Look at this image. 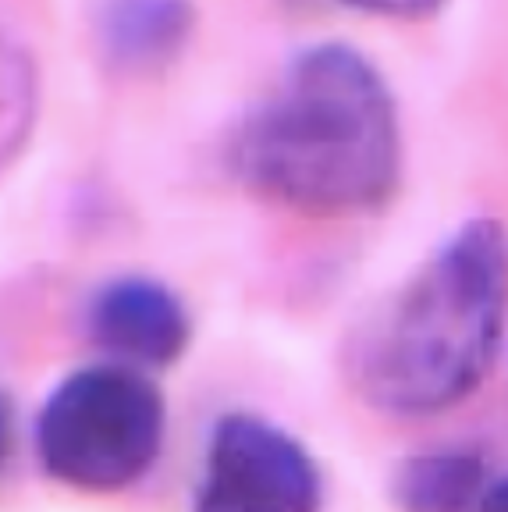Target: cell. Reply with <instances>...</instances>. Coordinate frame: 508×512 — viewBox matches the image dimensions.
<instances>
[{"mask_svg": "<svg viewBox=\"0 0 508 512\" xmlns=\"http://www.w3.org/2000/svg\"><path fill=\"white\" fill-rule=\"evenodd\" d=\"M89 335L111 360L160 370L182 360L192 342V317L157 278L125 274L100 285L86 310Z\"/></svg>", "mask_w": 508, "mask_h": 512, "instance_id": "obj_5", "label": "cell"}, {"mask_svg": "<svg viewBox=\"0 0 508 512\" xmlns=\"http://www.w3.org/2000/svg\"><path fill=\"white\" fill-rule=\"evenodd\" d=\"M345 8L363 11L374 18H395V22H423L434 18L448 0H342Z\"/></svg>", "mask_w": 508, "mask_h": 512, "instance_id": "obj_9", "label": "cell"}, {"mask_svg": "<svg viewBox=\"0 0 508 512\" xmlns=\"http://www.w3.org/2000/svg\"><path fill=\"white\" fill-rule=\"evenodd\" d=\"M36 64L0 11V171L8 168L36 121Z\"/></svg>", "mask_w": 508, "mask_h": 512, "instance_id": "obj_8", "label": "cell"}, {"mask_svg": "<svg viewBox=\"0 0 508 512\" xmlns=\"http://www.w3.org/2000/svg\"><path fill=\"white\" fill-rule=\"evenodd\" d=\"M167 406L143 367L107 360L57 381L36 416V456L75 491H121L160 456Z\"/></svg>", "mask_w": 508, "mask_h": 512, "instance_id": "obj_3", "label": "cell"}, {"mask_svg": "<svg viewBox=\"0 0 508 512\" xmlns=\"http://www.w3.org/2000/svg\"><path fill=\"white\" fill-rule=\"evenodd\" d=\"M324 498L317 459L285 427L256 413H224L214 424L196 488V509L306 512Z\"/></svg>", "mask_w": 508, "mask_h": 512, "instance_id": "obj_4", "label": "cell"}, {"mask_svg": "<svg viewBox=\"0 0 508 512\" xmlns=\"http://www.w3.org/2000/svg\"><path fill=\"white\" fill-rule=\"evenodd\" d=\"M480 509L508 512V473L498 480H487V491H484V498H480Z\"/></svg>", "mask_w": 508, "mask_h": 512, "instance_id": "obj_10", "label": "cell"}, {"mask_svg": "<svg viewBox=\"0 0 508 512\" xmlns=\"http://www.w3.org/2000/svg\"><path fill=\"white\" fill-rule=\"evenodd\" d=\"M487 466L473 448H437L413 456L398 473V495L413 509H466L487 491Z\"/></svg>", "mask_w": 508, "mask_h": 512, "instance_id": "obj_7", "label": "cell"}, {"mask_svg": "<svg viewBox=\"0 0 508 512\" xmlns=\"http://www.w3.org/2000/svg\"><path fill=\"white\" fill-rule=\"evenodd\" d=\"M231 168L256 196L295 214H377L402 182L395 96L349 43L306 47L239 125Z\"/></svg>", "mask_w": 508, "mask_h": 512, "instance_id": "obj_1", "label": "cell"}, {"mask_svg": "<svg viewBox=\"0 0 508 512\" xmlns=\"http://www.w3.org/2000/svg\"><path fill=\"white\" fill-rule=\"evenodd\" d=\"M508 328V228L469 217L356 328L349 381L388 416H437L477 392Z\"/></svg>", "mask_w": 508, "mask_h": 512, "instance_id": "obj_2", "label": "cell"}, {"mask_svg": "<svg viewBox=\"0 0 508 512\" xmlns=\"http://www.w3.org/2000/svg\"><path fill=\"white\" fill-rule=\"evenodd\" d=\"M192 25V0H100L96 43L118 72L153 75L182 54Z\"/></svg>", "mask_w": 508, "mask_h": 512, "instance_id": "obj_6", "label": "cell"}, {"mask_svg": "<svg viewBox=\"0 0 508 512\" xmlns=\"http://www.w3.org/2000/svg\"><path fill=\"white\" fill-rule=\"evenodd\" d=\"M8 448H11V416H8V406L0 399V466L8 459Z\"/></svg>", "mask_w": 508, "mask_h": 512, "instance_id": "obj_11", "label": "cell"}]
</instances>
